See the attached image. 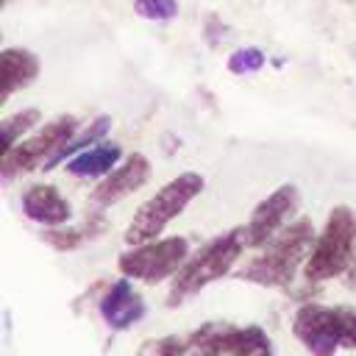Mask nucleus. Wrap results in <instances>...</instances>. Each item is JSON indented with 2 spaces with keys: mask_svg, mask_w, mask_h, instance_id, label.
I'll return each mask as SVG.
<instances>
[{
  "mask_svg": "<svg viewBox=\"0 0 356 356\" xmlns=\"http://www.w3.org/2000/svg\"><path fill=\"white\" fill-rule=\"evenodd\" d=\"M314 228L309 220H295L284 225L267 245L264 250L245 264V270L236 273L239 281L259 284V286H289L295 270L309 259L314 248Z\"/></svg>",
  "mask_w": 356,
  "mask_h": 356,
  "instance_id": "f257e3e1",
  "label": "nucleus"
},
{
  "mask_svg": "<svg viewBox=\"0 0 356 356\" xmlns=\"http://www.w3.org/2000/svg\"><path fill=\"white\" fill-rule=\"evenodd\" d=\"M245 248L248 245H245V231L242 228H231V231L214 236L211 242H206L172 275V284H170V292H167V306H178V303L195 298L211 281L228 275V270L234 267V261L242 256Z\"/></svg>",
  "mask_w": 356,
  "mask_h": 356,
  "instance_id": "f03ea898",
  "label": "nucleus"
},
{
  "mask_svg": "<svg viewBox=\"0 0 356 356\" xmlns=\"http://www.w3.org/2000/svg\"><path fill=\"white\" fill-rule=\"evenodd\" d=\"M292 334L312 356H334L339 348L356 350V309L303 303L295 312Z\"/></svg>",
  "mask_w": 356,
  "mask_h": 356,
  "instance_id": "7ed1b4c3",
  "label": "nucleus"
},
{
  "mask_svg": "<svg viewBox=\"0 0 356 356\" xmlns=\"http://www.w3.org/2000/svg\"><path fill=\"white\" fill-rule=\"evenodd\" d=\"M206 181L200 172H181L175 175L170 184H164L150 200H145L128 231H125V245H142V242H150L156 239L200 192H203Z\"/></svg>",
  "mask_w": 356,
  "mask_h": 356,
  "instance_id": "20e7f679",
  "label": "nucleus"
},
{
  "mask_svg": "<svg viewBox=\"0 0 356 356\" xmlns=\"http://www.w3.org/2000/svg\"><path fill=\"white\" fill-rule=\"evenodd\" d=\"M356 250V214L348 206H334L325 217L320 236L306 259V278L309 281H328L348 270Z\"/></svg>",
  "mask_w": 356,
  "mask_h": 356,
  "instance_id": "39448f33",
  "label": "nucleus"
},
{
  "mask_svg": "<svg viewBox=\"0 0 356 356\" xmlns=\"http://www.w3.org/2000/svg\"><path fill=\"white\" fill-rule=\"evenodd\" d=\"M178 356H275V348L259 325L206 323L184 339Z\"/></svg>",
  "mask_w": 356,
  "mask_h": 356,
  "instance_id": "423d86ee",
  "label": "nucleus"
},
{
  "mask_svg": "<svg viewBox=\"0 0 356 356\" xmlns=\"http://www.w3.org/2000/svg\"><path fill=\"white\" fill-rule=\"evenodd\" d=\"M186 259H189V242L184 236H164V239L131 245L125 253H120L117 267L128 278L159 284V281L175 275Z\"/></svg>",
  "mask_w": 356,
  "mask_h": 356,
  "instance_id": "0eeeda50",
  "label": "nucleus"
},
{
  "mask_svg": "<svg viewBox=\"0 0 356 356\" xmlns=\"http://www.w3.org/2000/svg\"><path fill=\"white\" fill-rule=\"evenodd\" d=\"M75 128H78V120L64 114V117H56L53 122H47L39 134L28 136V139H19L14 147H8L3 153V178L6 181H14L17 175L44 164L64 142H70L75 136Z\"/></svg>",
  "mask_w": 356,
  "mask_h": 356,
  "instance_id": "6e6552de",
  "label": "nucleus"
},
{
  "mask_svg": "<svg viewBox=\"0 0 356 356\" xmlns=\"http://www.w3.org/2000/svg\"><path fill=\"white\" fill-rule=\"evenodd\" d=\"M300 206V192L295 184H281L278 189H273L250 214V220L242 225L245 231V245L248 248H264L284 225H289V220L295 217Z\"/></svg>",
  "mask_w": 356,
  "mask_h": 356,
  "instance_id": "1a4fd4ad",
  "label": "nucleus"
},
{
  "mask_svg": "<svg viewBox=\"0 0 356 356\" xmlns=\"http://www.w3.org/2000/svg\"><path fill=\"white\" fill-rule=\"evenodd\" d=\"M150 178V161L142 153H131L120 167H114L108 175H103V181L92 189V206L95 209H108L120 200H125L128 195H134L136 189H142Z\"/></svg>",
  "mask_w": 356,
  "mask_h": 356,
  "instance_id": "9d476101",
  "label": "nucleus"
},
{
  "mask_svg": "<svg viewBox=\"0 0 356 356\" xmlns=\"http://www.w3.org/2000/svg\"><path fill=\"white\" fill-rule=\"evenodd\" d=\"M100 317L111 331H125L145 317V300L139 292H134L128 275L106 289V295L100 298Z\"/></svg>",
  "mask_w": 356,
  "mask_h": 356,
  "instance_id": "9b49d317",
  "label": "nucleus"
},
{
  "mask_svg": "<svg viewBox=\"0 0 356 356\" xmlns=\"http://www.w3.org/2000/svg\"><path fill=\"white\" fill-rule=\"evenodd\" d=\"M22 211L28 220L56 228V225H67L72 217V206L64 200V195L53 186V184H36L22 195Z\"/></svg>",
  "mask_w": 356,
  "mask_h": 356,
  "instance_id": "f8f14e48",
  "label": "nucleus"
},
{
  "mask_svg": "<svg viewBox=\"0 0 356 356\" xmlns=\"http://www.w3.org/2000/svg\"><path fill=\"white\" fill-rule=\"evenodd\" d=\"M0 75H3L0 103H6L17 89L33 83V78L39 75V58L22 47H6L0 53Z\"/></svg>",
  "mask_w": 356,
  "mask_h": 356,
  "instance_id": "ddd939ff",
  "label": "nucleus"
},
{
  "mask_svg": "<svg viewBox=\"0 0 356 356\" xmlns=\"http://www.w3.org/2000/svg\"><path fill=\"white\" fill-rule=\"evenodd\" d=\"M120 156H122V150L114 142L92 145V147L75 153L72 159H67V172L75 178H103L117 167Z\"/></svg>",
  "mask_w": 356,
  "mask_h": 356,
  "instance_id": "4468645a",
  "label": "nucleus"
},
{
  "mask_svg": "<svg viewBox=\"0 0 356 356\" xmlns=\"http://www.w3.org/2000/svg\"><path fill=\"white\" fill-rule=\"evenodd\" d=\"M108 128H111V117H97V120H95V122L81 134V136H72L70 142H64V145H61V147H58V150H56V153L42 164V167H44V170H53L56 164H61V161L72 159L75 153H81V150L92 147L97 139H103V136H106V131H108Z\"/></svg>",
  "mask_w": 356,
  "mask_h": 356,
  "instance_id": "2eb2a0df",
  "label": "nucleus"
},
{
  "mask_svg": "<svg viewBox=\"0 0 356 356\" xmlns=\"http://www.w3.org/2000/svg\"><path fill=\"white\" fill-rule=\"evenodd\" d=\"M39 108H25V111H17V114H11V117H6L3 120V147L8 150V147H14L17 142H19V136L22 134H28L36 122H39Z\"/></svg>",
  "mask_w": 356,
  "mask_h": 356,
  "instance_id": "dca6fc26",
  "label": "nucleus"
},
{
  "mask_svg": "<svg viewBox=\"0 0 356 356\" xmlns=\"http://www.w3.org/2000/svg\"><path fill=\"white\" fill-rule=\"evenodd\" d=\"M267 56L259 47H239L228 56V72L234 75H248V72H259L264 67Z\"/></svg>",
  "mask_w": 356,
  "mask_h": 356,
  "instance_id": "f3484780",
  "label": "nucleus"
},
{
  "mask_svg": "<svg viewBox=\"0 0 356 356\" xmlns=\"http://www.w3.org/2000/svg\"><path fill=\"white\" fill-rule=\"evenodd\" d=\"M134 8L145 19L164 22V19H172L178 14V0H134Z\"/></svg>",
  "mask_w": 356,
  "mask_h": 356,
  "instance_id": "a211bd4d",
  "label": "nucleus"
},
{
  "mask_svg": "<svg viewBox=\"0 0 356 356\" xmlns=\"http://www.w3.org/2000/svg\"><path fill=\"white\" fill-rule=\"evenodd\" d=\"M181 348H184V339L178 337H156V339L142 342V348L134 356H178Z\"/></svg>",
  "mask_w": 356,
  "mask_h": 356,
  "instance_id": "6ab92c4d",
  "label": "nucleus"
},
{
  "mask_svg": "<svg viewBox=\"0 0 356 356\" xmlns=\"http://www.w3.org/2000/svg\"><path fill=\"white\" fill-rule=\"evenodd\" d=\"M83 236H86V228H64V225H56L53 231H47L44 234V239L53 245V248H58V250H72V248H78L81 242H83Z\"/></svg>",
  "mask_w": 356,
  "mask_h": 356,
  "instance_id": "aec40b11",
  "label": "nucleus"
},
{
  "mask_svg": "<svg viewBox=\"0 0 356 356\" xmlns=\"http://www.w3.org/2000/svg\"><path fill=\"white\" fill-rule=\"evenodd\" d=\"M3 3H8V0H3Z\"/></svg>",
  "mask_w": 356,
  "mask_h": 356,
  "instance_id": "412c9836",
  "label": "nucleus"
}]
</instances>
